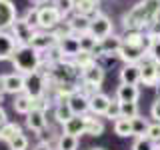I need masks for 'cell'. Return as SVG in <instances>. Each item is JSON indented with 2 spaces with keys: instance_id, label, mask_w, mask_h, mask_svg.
<instances>
[{
  "instance_id": "obj_1",
  "label": "cell",
  "mask_w": 160,
  "mask_h": 150,
  "mask_svg": "<svg viewBox=\"0 0 160 150\" xmlns=\"http://www.w3.org/2000/svg\"><path fill=\"white\" fill-rule=\"evenodd\" d=\"M160 14V0H138L130 10L122 14V28L124 30H142L146 28Z\"/></svg>"
},
{
  "instance_id": "obj_2",
  "label": "cell",
  "mask_w": 160,
  "mask_h": 150,
  "mask_svg": "<svg viewBox=\"0 0 160 150\" xmlns=\"http://www.w3.org/2000/svg\"><path fill=\"white\" fill-rule=\"evenodd\" d=\"M10 62H12V66H14L16 72L26 76V74L38 70L40 62H42V54H40L38 50H34L30 44H26V46H16Z\"/></svg>"
},
{
  "instance_id": "obj_3",
  "label": "cell",
  "mask_w": 160,
  "mask_h": 150,
  "mask_svg": "<svg viewBox=\"0 0 160 150\" xmlns=\"http://www.w3.org/2000/svg\"><path fill=\"white\" fill-rule=\"evenodd\" d=\"M50 82H64V84H78L80 86V70L72 60H60L50 68Z\"/></svg>"
},
{
  "instance_id": "obj_4",
  "label": "cell",
  "mask_w": 160,
  "mask_h": 150,
  "mask_svg": "<svg viewBox=\"0 0 160 150\" xmlns=\"http://www.w3.org/2000/svg\"><path fill=\"white\" fill-rule=\"evenodd\" d=\"M48 92V78L40 72H30L24 76V94H28L32 100L46 96Z\"/></svg>"
},
{
  "instance_id": "obj_5",
  "label": "cell",
  "mask_w": 160,
  "mask_h": 150,
  "mask_svg": "<svg viewBox=\"0 0 160 150\" xmlns=\"http://www.w3.org/2000/svg\"><path fill=\"white\" fill-rule=\"evenodd\" d=\"M64 20V16L60 14V10L54 6V4H44V6H38V30H46V32H52L54 28L58 26Z\"/></svg>"
},
{
  "instance_id": "obj_6",
  "label": "cell",
  "mask_w": 160,
  "mask_h": 150,
  "mask_svg": "<svg viewBox=\"0 0 160 150\" xmlns=\"http://www.w3.org/2000/svg\"><path fill=\"white\" fill-rule=\"evenodd\" d=\"M88 32L96 40H102V38L110 36V34H114V24H112V20H110V16H106L104 12H100L94 18H90Z\"/></svg>"
},
{
  "instance_id": "obj_7",
  "label": "cell",
  "mask_w": 160,
  "mask_h": 150,
  "mask_svg": "<svg viewBox=\"0 0 160 150\" xmlns=\"http://www.w3.org/2000/svg\"><path fill=\"white\" fill-rule=\"evenodd\" d=\"M8 32L12 34V38L16 40L18 46H26V44L32 42L34 34H36V28H32L28 22H24V18H20V16H18L16 20H14V24L10 26Z\"/></svg>"
},
{
  "instance_id": "obj_8",
  "label": "cell",
  "mask_w": 160,
  "mask_h": 150,
  "mask_svg": "<svg viewBox=\"0 0 160 150\" xmlns=\"http://www.w3.org/2000/svg\"><path fill=\"white\" fill-rule=\"evenodd\" d=\"M0 88H2L4 94H22L24 92V74L20 72H8V74H2L0 76Z\"/></svg>"
},
{
  "instance_id": "obj_9",
  "label": "cell",
  "mask_w": 160,
  "mask_h": 150,
  "mask_svg": "<svg viewBox=\"0 0 160 150\" xmlns=\"http://www.w3.org/2000/svg\"><path fill=\"white\" fill-rule=\"evenodd\" d=\"M138 66H140V84L154 88V86L158 84V70H156V62H154V60L146 54V56H144V58L138 62Z\"/></svg>"
},
{
  "instance_id": "obj_10",
  "label": "cell",
  "mask_w": 160,
  "mask_h": 150,
  "mask_svg": "<svg viewBox=\"0 0 160 150\" xmlns=\"http://www.w3.org/2000/svg\"><path fill=\"white\" fill-rule=\"evenodd\" d=\"M24 124H26V128L30 132H34L36 136L44 132V130L48 128V118H46V112L44 110H38V108H32L30 112L26 114V120H24Z\"/></svg>"
},
{
  "instance_id": "obj_11",
  "label": "cell",
  "mask_w": 160,
  "mask_h": 150,
  "mask_svg": "<svg viewBox=\"0 0 160 150\" xmlns=\"http://www.w3.org/2000/svg\"><path fill=\"white\" fill-rule=\"evenodd\" d=\"M104 78H106V70L100 66L98 62L90 64L88 68H84L82 72H80V82H84V84H92V86H96V88L102 86Z\"/></svg>"
},
{
  "instance_id": "obj_12",
  "label": "cell",
  "mask_w": 160,
  "mask_h": 150,
  "mask_svg": "<svg viewBox=\"0 0 160 150\" xmlns=\"http://www.w3.org/2000/svg\"><path fill=\"white\" fill-rule=\"evenodd\" d=\"M16 18H18V10L12 0H0V30H10Z\"/></svg>"
},
{
  "instance_id": "obj_13",
  "label": "cell",
  "mask_w": 160,
  "mask_h": 150,
  "mask_svg": "<svg viewBox=\"0 0 160 150\" xmlns=\"http://www.w3.org/2000/svg\"><path fill=\"white\" fill-rule=\"evenodd\" d=\"M68 106L72 110V114H78V116H86L90 112V102H88V96L86 94H82L80 90L72 94V96H68Z\"/></svg>"
},
{
  "instance_id": "obj_14",
  "label": "cell",
  "mask_w": 160,
  "mask_h": 150,
  "mask_svg": "<svg viewBox=\"0 0 160 150\" xmlns=\"http://www.w3.org/2000/svg\"><path fill=\"white\" fill-rule=\"evenodd\" d=\"M110 100H112V98H110L106 92H102V90L94 92L92 96L88 98V102H90V114H92V116H104V112H106Z\"/></svg>"
},
{
  "instance_id": "obj_15",
  "label": "cell",
  "mask_w": 160,
  "mask_h": 150,
  "mask_svg": "<svg viewBox=\"0 0 160 150\" xmlns=\"http://www.w3.org/2000/svg\"><path fill=\"white\" fill-rule=\"evenodd\" d=\"M118 76H120V84H134V86H138L140 84V66H138V62L122 64Z\"/></svg>"
},
{
  "instance_id": "obj_16",
  "label": "cell",
  "mask_w": 160,
  "mask_h": 150,
  "mask_svg": "<svg viewBox=\"0 0 160 150\" xmlns=\"http://www.w3.org/2000/svg\"><path fill=\"white\" fill-rule=\"evenodd\" d=\"M56 42H58V40L54 38L52 32H46V30H36V34H34L32 42H30V46L42 54V52H46L50 46H54Z\"/></svg>"
},
{
  "instance_id": "obj_17",
  "label": "cell",
  "mask_w": 160,
  "mask_h": 150,
  "mask_svg": "<svg viewBox=\"0 0 160 150\" xmlns=\"http://www.w3.org/2000/svg\"><path fill=\"white\" fill-rule=\"evenodd\" d=\"M16 40L12 38V34L8 30H0V62L2 60H10L16 50Z\"/></svg>"
},
{
  "instance_id": "obj_18",
  "label": "cell",
  "mask_w": 160,
  "mask_h": 150,
  "mask_svg": "<svg viewBox=\"0 0 160 150\" xmlns=\"http://www.w3.org/2000/svg\"><path fill=\"white\" fill-rule=\"evenodd\" d=\"M86 116H88V114H86ZM86 116H78V114H74L70 120H66V122L62 124V132L80 138L84 134V130H86Z\"/></svg>"
},
{
  "instance_id": "obj_19",
  "label": "cell",
  "mask_w": 160,
  "mask_h": 150,
  "mask_svg": "<svg viewBox=\"0 0 160 150\" xmlns=\"http://www.w3.org/2000/svg\"><path fill=\"white\" fill-rule=\"evenodd\" d=\"M56 44H58V48L62 50V56L66 58V60H72V58L80 52L78 36H66V38H60Z\"/></svg>"
},
{
  "instance_id": "obj_20",
  "label": "cell",
  "mask_w": 160,
  "mask_h": 150,
  "mask_svg": "<svg viewBox=\"0 0 160 150\" xmlns=\"http://www.w3.org/2000/svg\"><path fill=\"white\" fill-rule=\"evenodd\" d=\"M140 88L134 84H120L116 88V100L118 102H138Z\"/></svg>"
},
{
  "instance_id": "obj_21",
  "label": "cell",
  "mask_w": 160,
  "mask_h": 150,
  "mask_svg": "<svg viewBox=\"0 0 160 150\" xmlns=\"http://www.w3.org/2000/svg\"><path fill=\"white\" fill-rule=\"evenodd\" d=\"M104 130H106V126H104V120L100 116H86V130H84V134H88V136L92 138H98L104 134Z\"/></svg>"
},
{
  "instance_id": "obj_22",
  "label": "cell",
  "mask_w": 160,
  "mask_h": 150,
  "mask_svg": "<svg viewBox=\"0 0 160 150\" xmlns=\"http://www.w3.org/2000/svg\"><path fill=\"white\" fill-rule=\"evenodd\" d=\"M12 106H14V110H16L18 114H22V116H26V114L30 112V110L34 108V100L28 96V94H16L14 96V102H12Z\"/></svg>"
},
{
  "instance_id": "obj_23",
  "label": "cell",
  "mask_w": 160,
  "mask_h": 150,
  "mask_svg": "<svg viewBox=\"0 0 160 150\" xmlns=\"http://www.w3.org/2000/svg\"><path fill=\"white\" fill-rule=\"evenodd\" d=\"M68 20H70V26H72L74 36H80V34H86V32H88V28H90V18L78 16V14H70Z\"/></svg>"
},
{
  "instance_id": "obj_24",
  "label": "cell",
  "mask_w": 160,
  "mask_h": 150,
  "mask_svg": "<svg viewBox=\"0 0 160 150\" xmlns=\"http://www.w3.org/2000/svg\"><path fill=\"white\" fill-rule=\"evenodd\" d=\"M74 114H72V110H70L68 106V102L66 100H60V102H54V120L62 126L66 120H70Z\"/></svg>"
},
{
  "instance_id": "obj_25",
  "label": "cell",
  "mask_w": 160,
  "mask_h": 150,
  "mask_svg": "<svg viewBox=\"0 0 160 150\" xmlns=\"http://www.w3.org/2000/svg\"><path fill=\"white\" fill-rule=\"evenodd\" d=\"M148 126H150V120L144 118V116H134L130 118V128H132V136L134 138H140V136H146L148 132Z\"/></svg>"
},
{
  "instance_id": "obj_26",
  "label": "cell",
  "mask_w": 160,
  "mask_h": 150,
  "mask_svg": "<svg viewBox=\"0 0 160 150\" xmlns=\"http://www.w3.org/2000/svg\"><path fill=\"white\" fill-rule=\"evenodd\" d=\"M78 144H80V138L62 132V134H58V140H56V144H54V148L56 150H76Z\"/></svg>"
},
{
  "instance_id": "obj_27",
  "label": "cell",
  "mask_w": 160,
  "mask_h": 150,
  "mask_svg": "<svg viewBox=\"0 0 160 150\" xmlns=\"http://www.w3.org/2000/svg\"><path fill=\"white\" fill-rule=\"evenodd\" d=\"M22 132V126H20L18 122H4L2 126H0V142H8V140H12L16 134Z\"/></svg>"
},
{
  "instance_id": "obj_28",
  "label": "cell",
  "mask_w": 160,
  "mask_h": 150,
  "mask_svg": "<svg viewBox=\"0 0 160 150\" xmlns=\"http://www.w3.org/2000/svg\"><path fill=\"white\" fill-rule=\"evenodd\" d=\"M120 46H122V38H120V34H110V36L100 40V50H102V52H116L118 54Z\"/></svg>"
},
{
  "instance_id": "obj_29",
  "label": "cell",
  "mask_w": 160,
  "mask_h": 150,
  "mask_svg": "<svg viewBox=\"0 0 160 150\" xmlns=\"http://www.w3.org/2000/svg\"><path fill=\"white\" fill-rule=\"evenodd\" d=\"M112 126H114V134H116V136H120V138L132 136V128H130V120H128V118H118V120H114Z\"/></svg>"
},
{
  "instance_id": "obj_30",
  "label": "cell",
  "mask_w": 160,
  "mask_h": 150,
  "mask_svg": "<svg viewBox=\"0 0 160 150\" xmlns=\"http://www.w3.org/2000/svg\"><path fill=\"white\" fill-rule=\"evenodd\" d=\"M6 146H8V150H28L30 148V138L24 132H20L12 140H8Z\"/></svg>"
},
{
  "instance_id": "obj_31",
  "label": "cell",
  "mask_w": 160,
  "mask_h": 150,
  "mask_svg": "<svg viewBox=\"0 0 160 150\" xmlns=\"http://www.w3.org/2000/svg\"><path fill=\"white\" fill-rule=\"evenodd\" d=\"M78 42H80V50H82V52H90V54H92L100 40H96L90 32H86V34H80V36H78Z\"/></svg>"
},
{
  "instance_id": "obj_32",
  "label": "cell",
  "mask_w": 160,
  "mask_h": 150,
  "mask_svg": "<svg viewBox=\"0 0 160 150\" xmlns=\"http://www.w3.org/2000/svg\"><path fill=\"white\" fill-rule=\"evenodd\" d=\"M72 62L76 64V68L80 70V72H82L84 68H88L90 64H94V62H96V58H94L90 52H82V50H80V52L76 54V56L72 58Z\"/></svg>"
},
{
  "instance_id": "obj_33",
  "label": "cell",
  "mask_w": 160,
  "mask_h": 150,
  "mask_svg": "<svg viewBox=\"0 0 160 150\" xmlns=\"http://www.w3.org/2000/svg\"><path fill=\"white\" fill-rule=\"evenodd\" d=\"M140 110H138V102H120V118H134L138 116Z\"/></svg>"
},
{
  "instance_id": "obj_34",
  "label": "cell",
  "mask_w": 160,
  "mask_h": 150,
  "mask_svg": "<svg viewBox=\"0 0 160 150\" xmlns=\"http://www.w3.org/2000/svg\"><path fill=\"white\" fill-rule=\"evenodd\" d=\"M52 34H54V38H56V40H60V38H66V36H74L72 26H70V20H68V18H64L62 22H60L58 26L52 30Z\"/></svg>"
},
{
  "instance_id": "obj_35",
  "label": "cell",
  "mask_w": 160,
  "mask_h": 150,
  "mask_svg": "<svg viewBox=\"0 0 160 150\" xmlns=\"http://www.w3.org/2000/svg\"><path fill=\"white\" fill-rule=\"evenodd\" d=\"M54 6L60 10V14L64 18H68L74 12V0H54Z\"/></svg>"
},
{
  "instance_id": "obj_36",
  "label": "cell",
  "mask_w": 160,
  "mask_h": 150,
  "mask_svg": "<svg viewBox=\"0 0 160 150\" xmlns=\"http://www.w3.org/2000/svg\"><path fill=\"white\" fill-rule=\"evenodd\" d=\"M104 118H108V120H118L120 118V102L116 98H112L110 100V104H108V108H106V112H104Z\"/></svg>"
},
{
  "instance_id": "obj_37",
  "label": "cell",
  "mask_w": 160,
  "mask_h": 150,
  "mask_svg": "<svg viewBox=\"0 0 160 150\" xmlns=\"http://www.w3.org/2000/svg\"><path fill=\"white\" fill-rule=\"evenodd\" d=\"M132 150H156V142H152L148 136H140L134 140Z\"/></svg>"
},
{
  "instance_id": "obj_38",
  "label": "cell",
  "mask_w": 160,
  "mask_h": 150,
  "mask_svg": "<svg viewBox=\"0 0 160 150\" xmlns=\"http://www.w3.org/2000/svg\"><path fill=\"white\" fill-rule=\"evenodd\" d=\"M24 22H28L32 28L38 30V6H30L26 12H24Z\"/></svg>"
},
{
  "instance_id": "obj_39",
  "label": "cell",
  "mask_w": 160,
  "mask_h": 150,
  "mask_svg": "<svg viewBox=\"0 0 160 150\" xmlns=\"http://www.w3.org/2000/svg\"><path fill=\"white\" fill-rule=\"evenodd\" d=\"M148 56L154 62H160V38H152V44L148 48Z\"/></svg>"
},
{
  "instance_id": "obj_40",
  "label": "cell",
  "mask_w": 160,
  "mask_h": 150,
  "mask_svg": "<svg viewBox=\"0 0 160 150\" xmlns=\"http://www.w3.org/2000/svg\"><path fill=\"white\" fill-rule=\"evenodd\" d=\"M146 136L152 140V142H158V140H160V122H150Z\"/></svg>"
},
{
  "instance_id": "obj_41",
  "label": "cell",
  "mask_w": 160,
  "mask_h": 150,
  "mask_svg": "<svg viewBox=\"0 0 160 150\" xmlns=\"http://www.w3.org/2000/svg\"><path fill=\"white\" fill-rule=\"evenodd\" d=\"M146 32H148L152 38H160V14H158V18H156V20H154V22L146 28Z\"/></svg>"
},
{
  "instance_id": "obj_42",
  "label": "cell",
  "mask_w": 160,
  "mask_h": 150,
  "mask_svg": "<svg viewBox=\"0 0 160 150\" xmlns=\"http://www.w3.org/2000/svg\"><path fill=\"white\" fill-rule=\"evenodd\" d=\"M150 116L154 118V122H160V98L156 96L152 102V106H150Z\"/></svg>"
},
{
  "instance_id": "obj_43",
  "label": "cell",
  "mask_w": 160,
  "mask_h": 150,
  "mask_svg": "<svg viewBox=\"0 0 160 150\" xmlns=\"http://www.w3.org/2000/svg\"><path fill=\"white\" fill-rule=\"evenodd\" d=\"M32 150H56V148H54L52 144H48V142H38Z\"/></svg>"
},
{
  "instance_id": "obj_44",
  "label": "cell",
  "mask_w": 160,
  "mask_h": 150,
  "mask_svg": "<svg viewBox=\"0 0 160 150\" xmlns=\"http://www.w3.org/2000/svg\"><path fill=\"white\" fill-rule=\"evenodd\" d=\"M4 122H8V116H6V110L0 106V126H2Z\"/></svg>"
},
{
  "instance_id": "obj_45",
  "label": "cell",
  "mask_w": 160,
  "mask_h": 150,
  "mask_svg": "<svg viewBox=\"0 0 160 150\" xmlns=\"http://www.w3.org/2000/svg\"><path fill=\"white\" fill-rule=\"evenodd\" d=\"M30 4H32V6H44V4H48L50 0H28Z\"/></svg>"
},
{
  "instance_id": "obj_46",
  "label": "cell",
  "mask_w": 160,
  "mask_h": 150,
  "mask_svg": "<svg viewBox=\"0 0 160 150\" xmlns=\"http://www.w3.org/2000/svg\"><path fill=\"white\" fill-rule=\"evenodd\" d=\"M154 88H156V96L160 98V80H158V84H156V86H154Z\"/></svg>"
},
{
  "instance_id": "obj_47",
  "label": "cell",
  "mask_w": 160,
  "mask_h": 150,
  "mask_svg": "<svg viewBox=\"0 0 160 150\" xmlns=\"http://www.w3.org/2000/svg\"><path fill=\"white\" fill-rule=\"evenodd\" d=\"M156 70H158V80H160V62H156Z\"/></svg>"
},
{
  "instance_id": "obj_48",
  "label": "cell",
  "mask_w": 160,
  "mask_h": 150,
  "mask_svg": "<svg viewBox=\"0 0 160 150\" xmlns=\"http://www.w3.org/2000/svg\"><path fill=\"white\" fill-rule=\"evenodd\" d=\"M156 150H160V140H158V142H156Z\"/></svg>"
},
{
  "instance_id": "obj_49",
  "label": "cell",
  "mask_w": 160,
  "mask_h": 150,
  "mask_svg": "<svg viewBox=\"0 0 160 150\" xmlns=\"http://www.w3.org/2000/svg\"><path fill=\"white\" fill-rule=\"evenodd\" d=\"M90 150H104V148H90Z\"/></svg>"
}]
</instances>
